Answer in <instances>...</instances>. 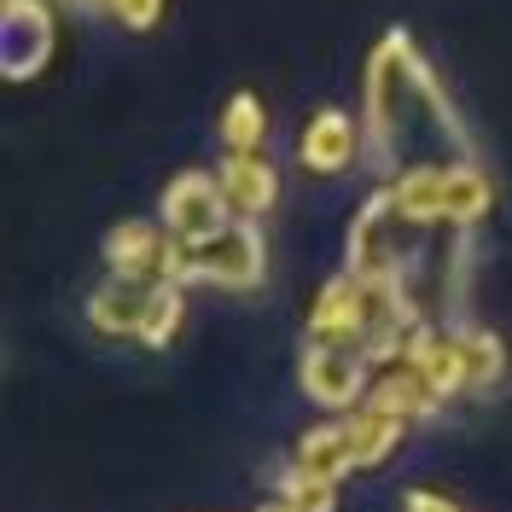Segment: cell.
<instances>
[{
    "label": "cell",
    "instance_id": "6da1fadb",
    "mask_svg": "<svg viewBox=\"0 0 512 512\" xmlns=\"http://www.w3.org/2000/svg\"><path fill=\"white\" fill-rule=\"evenodd\" d=\"M268 274V245L256 222H227L216 239L181 245L175 262V286H227V291H251Z\"/></svg>",
    "mask_w": 512,
    "mask_h": 512
},
{
    "label": "cell",
    "instance_id": "7a4b0ae2",
    "mask_svg": "<svg viewBox=\"0 0 512 512\" xmlns=\"http://www.w3.org/2000/svg\"><path fill=\"white\" fill-rule=\"evenodd\" d=\"M158 222L181 239V245H198V239H216L227 222H239L233 216V204H227V187L222 175H175L169 192H163L158 204Z\"/></svg>",
    "mask_w": 512,
    "mask_h": 512
},
{
    "label": "cell",
    "instance_id": "3957f363",
    "mask_svg": "<svg viewBox=\"0 0 512 512\" xmlns=\"http://www.w3.org/2000/svg\"><path fill=\"white\" fill-rule=\"evenodd\" d=\"M373 361L361 350H320L309 344L303 350V396L326 408V414H355L361 402H367V390H373Z\"/></svg>",
    "mask_w": 512,
    "mask_h": 512
},
{
    "label": "cell",
    "instance_id": "277c9868",
    "mask_svg": "<svg viewBox=\"0 0 512 512\" xmlns=\"http://www.w3.org/2000/svg\"><path fill=\"white\" fill-rule=\"evenodd\" d=\"M175 262H181V239L163 222H123L105 239V268L123 280H169L175 286Z\"/></svg>",
    "mask_w": 512,
    "mask_h": 512
},
{
    "label": "cell",
    "instance_id": "5b68a950",
    "mask_svg": "<svg viewBox=\"0 0 512 512\" xmlns=\"http://www.w3.org/2000/svg\"><path fill=\"white\" fill-rule=\"evenodd\" d=\"M0 30H6V76L30 82L53 59V0H6Z\"/></svg>",
    "mask_w": 512,
    "mask_h": 512
},
{
    "label": "cell",
    "instance_id": "8992f818",
    "mask_svg": "<svg viewBox=\"0 0 512 512\" xmlns=\"http://www.w3.org/2000/svg\"><path fill=\"white\" fill-rule=\"evenodd\" d=\"M361 152H367V134L344 117V111H320L315 123L303 128V140H297V158H303V169L309 175H350L355 163H361Z\"/></svg>",
    "mask_w": 512,
    "mask_h": 512
},
{
    "label": "cell",
    "instance_id": "52a82bcc",
    "mask_svg": "<svg viewBox=\"0 0 512 512\" xmlns=\"http://www.w3.org/2000/svg\"><path fill=\"white\" fill-rule=\"evenodd\" d=\"M158 286H169V280H123V274H111L88 297V320H94L105 338H140L152 303H158Z\"/></svg>",
    "mask_w": 512,
    "mask_h": 512
},
{
    "label": "cell",
    "instance_id": "ba28073f",
    "mask_svg": "<svg viewBox=\"0 0 512 512\" xmlns=\"http://www.w3.org/2000/svg\"><path fill=\"white\" fill-rule=\"evenodd\" d=\"M222 187L239 222H256V216H268L280 204V175H274V163H262L256 152H227Z\"/></svg>",
    "mask_w": 512,
    "mask_h": 512
},
{
    "label": "cell",
    "instance_id": "9c48e42d",
    "mask_svg": "<svg viewBox=\"0 0 512 512\" xmlns=\"http://www.w3.org/2000/svg\"><path fill=\"white\" fill-rule=\"evenodd\" d=\"M291 466H303V472H315V478H344L355 472V443H350V419H326L315 425L303 443H297V460Z\"/></svg>",
    "mask_w": 512,
    "mask_h": 512
},
{
    "label": "cell",
    "instance_id": "30bf717a",
    "mask_svg": "<svg viewBox=\"0 0 512 512\" xmlns=\"http://www.w3.org/2000/svg\"><path fill=\"white\" fill-rule=\"evenodd\" d=\"M350 419V443H355V472H367V466H379L384 454L396 448V437H402V419H390L384 408H355V414H344Z\"/></svg>",
    "mask_w": 512,
    "mask_h": 512
},
{
    "label": "cell",
    "instance_id": "8fae6325",
    "mask_svg": "<svg viewBox=\"0 0 512 512\" xmlns=\"http://www.w3.org/2000/svg\"><path fill=\"white\" fill-rule=\"evenodd\" d=\"M460 350H466V390L472 396H483V390H495V384L507 379V350H501L495 332L460 326Z\"/></svg>",
    "mask_w": 512,
    "mask_h": 512
},
{
    "label": "cell",
    "instance_id": "7c38bea8",
    "mask_svg": "<svg viewBox=\"0 0 512 512\" xmlns=\"http://www.w3.org/2000/svg\"><path fill=\"white\" fill-rule=\"evenodd\" d=\"M262 134H268V111H262V99L256 94H233L227 99L222 105V146L227 152H256Z\"/></svg>",
    "mask_w": 512,
    "mask_h": 512
},
{
    "label": "cell",
    "instance_id": "4fadbf2b",
    "mask_svg": "<svg viewBox=\"0 0 512 512\" xmlns=\"http://www.w3.org/2000/svg\"><path fill=\"white\" fill-rule=\"evenodd\" d=\"M280 501L297 507V512H338V483L315 478V472H303V466H291L286 478H280Z\"/></svg>",
    "mask_w": 512,
    "mask_h": 512
},
{
    "label": "cell",
    "instance_id": "5bb4252c",
    "mask_svg": "<svg viewBox=\"0 0 512 512\" xmlns=\"http://www.w3.org/2000/svg\"><path fill=\"white\" fill-rule=\"evenodd\" d=\"M181 315H187V286H158V303H152V315H146V332H140V344L163 350V344L181 332Z\"/></svg>",
    "mask_w": 512,
    "mask_h": 512
},
{
    "label": "cell",
    "instance_id": "9a60e30c",
    "mask_svg": "<svg viewBox=\"0 0 512 512\" xmlns=\"http://www.w3.org/2000/svg\"><path fill=\"white\" fill-rule=\"evenodd\" d=\"M105 12H111L123 30L146 35V30H152V24L163 18V0H105Z\"/></svg>",
    "mask_w": 512,
    "mask_h": 512
},
{
    "label": "cell",
    "instance_id": "2e32d148",
    "mask_svg": "<svg viewBox=\"0 0 512 512\" xmlns=\"http://www.w3.org/2000/svg\"><path fill=\"white\" fill-rule=\"evenodd\" d=\"M402 512H460V507L443 501V495H431V489H408L402 495Z\"/></svg>",
    "mask_w": 512,
    "mask_h": 512
},
{
    "label": "cell",
    "instance_id": "e0dca14e",
    "mask_svg": "<svg viewBox=\"0 0 512 512\" xmlns=\"http://www.w3.org/2000/svg\"><path fill=\"white\" fill-rule=\"evenodd\" d=\"M256 512H297V507H286V501L274 495V501H262V507H256Z\"/></svg>",
    "mask_w": 512,
    "mask_h": 512
},
{
    "label": "cell",
    "instance_id": "ac0fdd59",
    "mask_svg": "<svg viewBox=\"0 0 512 512\" xmlns=\"http://www.w3.org/2000/svg\"><path fill=\"white\" fill-rule=\"evenodd\" d=\"M59 6H105V0H59Z\"/></svg>",
    "mask_w": 512,
    "mask_h": 512
}]
</instances>
